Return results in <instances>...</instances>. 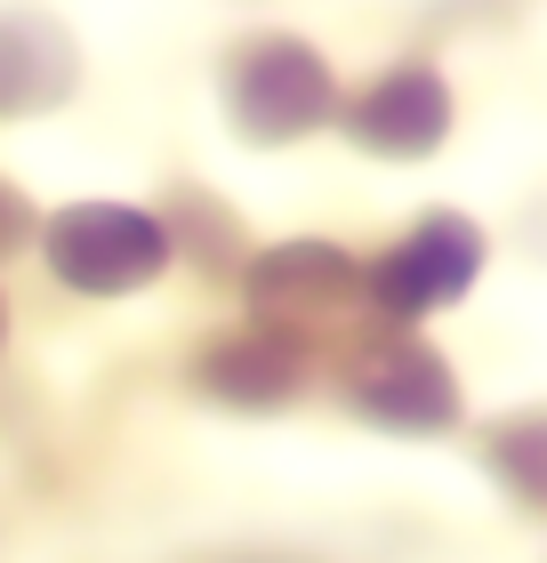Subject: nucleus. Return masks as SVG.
Instances as JSON below:
<instances>
[{"label":"nucleus","mask_w":547,"mask_h":563,"mask_svg":"<svg viewBox=\"0 0 547 563\" xmlns=\"http://www.w3.org/2000/svg\"><path fill=\"white\" fill-rule=\"evenodd\" d=\"M33 250L73 298H138L177 258V218L145 201H65L33 225Z\"/></svg>","instance_id":"f257e3e1"},{"label":"nucleus","mask_w":547,"mask_h":563,"mask_svg":"<svg viewBox=\"0 0 547 563\" xmlns=\"http://www.w3.org/2000/svg\"><path fill=\"white\" fill-rule=\"evenodd\" d=\"M338 106H347L338 73L298 33H258L226 57V121L250 145H298V137L330 130Z\"/></svg>","instance_id":"f03ea898"},{"label":"nucleus","mask_w":547,"mask_h":563,"mask_svg":"<svg viewBox=\"0 0 547 563\" xmlns=\"http://www.w3.org/2000/svg\"><path fill=\"white\" fill-rule=\"evenodd\" d=\"M483 258H491V242L467 210H427L379 258H362V306H379L386 322H427L475 290Z\"/></svg>","instance_id":"7ed1b4c3"},{"label":"nucleus","mask_w":547,"mask_h":563,"mask_svg":"<svg viewBox=\"0 0 547 563\" xmlns=\"http://www.w3.org/2000/svg\"><path fill=\"white\" fill-rule=\"evenodd\" d=\"M338 387H347L354 419L395 427V434H442V427H459V411H467L451 363H442V354H435L411 322L379 330V339H362Z\"/></svg>","instance_id":"20e7f679"},{"label":"nucleus","mask_w":547,"mask_h":563,"mask_svg":"<svg viewBox=\"0 0 547 563\" xmlns=\"http://www.w3.org/2000/svg\"><path fill=\"white\" fill-rule=\"evenodd\" d=\"M338 121H347V137L362 153H379V162H427V153L451 137V81H442L435 65H386L379 81H362L347 106H338Z\"/></svg>","instance_id":"39448f33"},{"label":"nucleus","mask_w":547,"mask_h":563,"mask_svg":"<svg viewBox=\"0 0 547 563\" xmlns=\"http://www.w3.org/2000/svg\"><path fill=\"white\" fill-rule=\"evenodd\" d=\"M201 387L218 402H233V411H266V402L298 395L306 387V330L274 322V314H258L250 330H226L201 354Z\"/></svg>","instance_id":"423d86ee"},{"label":"nucleus","mask_w":547,"mask_h":563,"mask_svg":"<svg viewBox=\"0 0 547 563\" xmlns=\"http://www.w3.org/2000/svg\"><path fill=\"white\" fill-rule=\"evenodd\" d=\"M250 298H258V314L306 330L315 314L362 306V258H347V250H330V242H282L250 266Z\"/></svg>","instance_id":"0eeeda50"},{"label":"nucleus","mask_w":547,"mask_h":563,"mask_svg":"<svg viewBox=\"0 0 547 563\" xmlns=\"http://www.w3.org/2000/svg\"><path fill=\"white\" fill-rule=\"evenodd\" d=\"M73 89V41L57 16H0V113H41Z\"/></svg>","instance_id":"6e6552de"},{"label":"nucleus","mask_w":547,"mask_h":563,"mask_svg":"<svg viewBox=\"0 0 547 563\" xmlns=\"http://www.w3.org/2000/svg\"><path fill=\"white\" fill-rule=\"evenodd\" d=\"M483 467L500 475V492L515 507L547 516V411H507L483 434Z\"/></svg>","instance_id":"1a4fd4ad"},{"label":"nucleus","mask_w":547,"mask_h":563,"mask_svg":"<svg viewBox=\"0 0 547 563\" xmlns=\"http://www.w3.org/2000/svg\"><path fill=\"white\" fill-rule=\"evenodd\" d=\"M0 346H9V298H0Z\"/></svg>","instance_id":"9d476101"},{"label":"nucleus","mask_w":547,"mask_h":563,"mask_svg":"<svg viewBox=\"0 0 547 563\" xmlns=\"http://www.w3.org/2000/svg\"><path fill=\"white\" fill-rule=\"evenodd\" d=\"M242 563H274V555H242Z\"/></svg>","instance_id":"9b49d317"}]
</instances>
